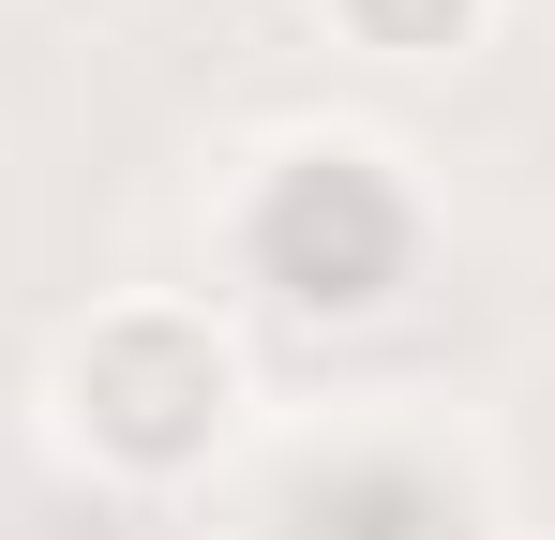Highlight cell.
I'll return each mask as SVG.
<instances>
[{"label":"cell","mask_w":555,"mask_h":540,"mask_svg":"<svg viewBox=\"0 0 555 540\" xmlns=\"http://www.w3.org/2000/svg\"><path fill=\"white\" fill-rule=\"evenodd\" d=\"M241 256L271 270V300H300V316H375L405 285V256H421V210H405V180L375 166L361 136H300L256 180V210H241Z\"/></svg>","instance_id":"2"},{"label":"cell","mask_w":555,"mask_h":540,"mask_svg":"<svg viewBox=\"0 0 555 540\" xmlns=\"http://www.w3.org/2000/svg\"><path fill=\"white\" fill-rule=\"evenodd\" d=\"M46 390H61V436L91 450L105 480H135V496L195 480L210 450L241 436V346L195 300H105L91 331L61 346Z\"/></svg>","instance_id":"1"},{"label":"cell","mask_w":555,"mask_h":540,"mask_svg":"<svg viewBox=\"0 0 555 540\" xmlns=\"http://www.w3.org/2000/svg\"><path fill=\"white\" fill-rule=\"evenodd\" d=\"M480 15L495 0H331V30L375 61H451V46H480Z\"/></svg>","instance_id":"3"}]
</instances>
